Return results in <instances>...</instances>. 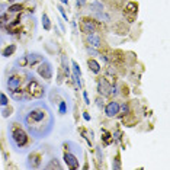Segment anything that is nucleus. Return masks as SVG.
I'll return each instance as SVG.
<instances>
[{
  "instance_id": "obj_1",
  "label": "nucleus",
  "mask_w": 170,
  "mask_h": 170,
  "mask_svg": "<svg viewBox=\"0 0 170 170\" xmlns=\"http://www.w3.org/2000/svg\"><path fill=\"white\" fill-rule=\"evenodd\" d=\"M15 119H18L24 128L37 141L48 138L54 131L55 118L54 112L47 102L42 99L24 100L20 102Z\"/></svg>"
},
{
  "instance_id": "obj_2",
  "label": "nucleus",
  "mask_w": 170,
  "mask_h": 170,
  "mask_svg": "<svg viewBox=\"0 0 170 170\" xmlns=\"http://www.w3.org/2000/svg\"><path fill=\"white\" fill-rule=\"evenodd\" d=\"M7 138L12 148L16 153H28L32 148L35 138H32L29 135V132L24 128V125L13 118L12 121L9 122V127H7Z\"/></svg>"
},
{
  "instance_id": "obj_3",
  "label": "nucleus",
  "mask_w": 170,
  "mask_h": 170,
  "mask_svg": "<svg viewBox=\"0 0 170 170\" xmlns=\"http://www.w3.org/2000/svg\"><path fill=\"white\" fill-rule=\"evenodd\" d=\"M26 77H28V71L24 70V67H13L10 73L6 77V87L9 90V95L12 99L16 102H24L25 100V93L22 90V86L26 83Z\"/></svg>"
},
{
  "instance_id": "obj_4",
  "label": "nucleus",
  "mask_w": 170,
  "mask_h": 170,
  "mask_svg": "<svg viewBox=\"0 0 170 170\" xmlns=\"http://www.w3.org/2000/svg\"><path fill=\"white\" fill-rule=\"evenodd\" d=\"M49 102L57 108V112L60 115H67L71 110V99L67 95L66 90L60 87H52L49 90Z\"/></svg>"
},
{
  "instance_id": "obj_5",
  "label": "nucleus",
  "mask_w": 170,
  "mask_h": 170,
  "mask_svg": "<svg viewBox=\"0 0 170 170\" xmlns=\"http://www.w3.org/2000/svg\"><path fill=\"white\" fill-rule=\"evenodd\" d=\"M24 92H26L25 100L42 99V97L47 95V86H44L34 74L31 73V71H28V77H26V83H25Z\"/></svg>"
},
{
  "instance_id": "obj_6",
  "label": "nucleus",
  "mask_w": 170,
  "mask_h": 170,
  "mask_svg": "<svg viewBox=\"0 0 170 170\" xmlns=\"http://www.w3.org/2000/svg\"><path fill=\"white\" fill-rule=\"evenodd\" d=\"M37 73L39 74L42 79H45L47 81H49V80L52 79V74H54V67H52V64H51V61L47 60V58H45L44 61H41L37 67Z\"/></svg>"
},
{
  "instance_id": "obj_7",
  "label": "nucleus",
  "mask_w": 170,
  "mask_h": 170,
  "mask_svg": "<svg viewBox=\"0 0 170 170\" xmlns=\"http://www.w3.org/2000/svg\"><path fill=\"white\" fill-rule=\"evenodd\" d=\"M42 153L39 151H32L26 158V167L28 169H39L42 166Z\"/></svg>"
},
{
  "instance_id": "obj_8",
  "label": "nucleus",
  "mask_w": 170,
  "mask_h": 170,
  "mask_svg": "<svg viewBox=\"0 0 170 170\" xmlns=\"http://www.w3.org/2000/svg\"><path fill=\"white\" fill-rule=\"evenodd\" d=\"M25 60H26V67H35L38 66L41 61L45 60V57H44L41 52H37V51H32V52H29V54L25 55Z\"/></svg>"
},
{
  "instance_id": "obj_9",
  "label": "nucleus",
  "mask_w": 170,
  "mask_h": 170,
  "mask_svg": "<svg viewBox=\"0 0 170 170\" xmlns=\"http://www.w3.org/2000/svg\"><path fill=\"white\" fill-rule=\"evenodd\" d=\"M64 161H66L68 169H71V170L80 169V160H77V157L74 154H71L70 151L64 153Z\"/></svg>"
},
{
  "instance_id": "obj_10",
  "label": "nucleus",
  "mask_w": 170,
  "mask_h": 170,
  "mask_svg": "<svg viewBox=\"0 0 170 170\" xmlns=\"http://www.w3.org/2000/svg\"><path fill=\"white\" fill-rule=\"evenodd\" d=\"M110 87L112 86L108 83L106 79H99L97 80V93L102 96H110Z\"/></svg>"
},
{
  "instance_id": "obj_11",
  "label": "nucleus",
  "mask_w": 170,
  "mask_h": 170,
  "mask_svg": "<svg viewBox=\"0 0 170 170\" xmlns=\"http://www.w3.org/2000/svg\"><path fill=\"white\" fill-rule=\"evenodd\" d=\"M105 114H106V116H109V118L116 116L118 114H119V103L115 102V100L109 102V103L105 106Z\"/></svg>"
},
{
  "instance_id": "obj_12",
  "label": "nucleus",
  "mask_w": 170,
  "mask_h": 170,
  "mask_svg": "<svg viewBox=\"0 0 170 170\" xmlns=\"http://www.w3.org/2000/svg\"><path fill=\"white\" fill-rule=\"evenodd\" d=\"M64 146H66L67 150L71 153V154H74L76 157H81L83 151H81V147H80V144L74 143V141H66V143H64Z\"/></svg>"
},
{
  "instance_id": "obj_13",
  "label": "nucleus",
  "mask_w": 170,
  "mask_h": 170,
  "mask_svg": "<svg viewBox=\"0 0 170 170\" xmlns=\"http://www.w3.org/2000/svg\"><path fill=\"white\" fill-rule=\"evenodd\" d=\"M81 32H85L86 35L87 34H95L96 32V28H95L93 22H90L89 19H83L81 20Z\"/></svg>"
},
{
  "instance_id": "obj_14",
  "label": "nucleus",
  "mask_w": 170,
  "mask_h": 170,
  "mask_svg": "<svg viewBox=\"0 0 170 170\" xmlns=\"http://www.w3.org/2000/svg\"><path fill=\"white\" fill-rule=\"evenodd\" d=\"M86 39H87V42L90 44V47H93V48H99L102 45V41H100V38L97 37L96 34H87Z\"/></svg>"
},
{
  "instance_id": "obj_15",
  "label": "nucleus",
  "mask_w": 170,
  "mask_h": 170,
  "mask_svg": "<svg viewBox=\"0 0 170 170\" xmlns=\"http://www.w3.org/2000/svg\"><path fill=\"white\" fill-rule=\"evenodd\" d=\"M87 66H89V70H90L92 73H95V74L100 73V64H99L96 60L89 58V60H87Z\"/></svg>"
},
{
  "instance_id": "obj_16",
  "label": "nucleus",
  "mask_w": 170,
  "mask_h": 170,
  "mask_svg": "<svg viewBox=\"0 0 170 170\" xmlns=\"http://www.w3.org/2000/svg\"><path fill=\"white\" fill-rule=\"evenodd\" d=\"M44 167H45L47 170H49V169H58V170H61V169H63V166L60 164V161H58V158H57V157L51 158V160H49V163L45 164Z\"/></svg>"
},
{
  "instance_id": "obj_17",
  "label": "nucleus",
  "mask_w": 170,
  "mask_h": 170,
  "mask_svg": "<svg viewBox=\"0 0 170 170\" xmlns=\"http://www.w3.org/2000/svg\"><path fill=\"white\" fill-rule=\"evenodd\" d=\"M16 51V45L15 44H10V45H7L5 49H0V54L3 55V57H10Z\"/></svg>"
},
{
  "instance_id": "obj_18",
  "label": "nucleus",
  "mask_w": 170,
  "mask_h": 170,
  "mask_svg": "<svg viewBox=\"0 0 170 170\" xmlns=\"http://www.w3.org/2000/svg\"><path fill=\"white\" fill-rule=\"evenodd\" d=\"M61 66H63V71H64V74L68 77V74H70V66H68V58H67L66 54L61 55Z\"/></svg>"
},
{
  "instance_id": "obj_19",
  "label": "nucleus",
  "mask_w": 170,
  "mask_h": 170,
  "mask_svg": "<svg viewBox=\"0 0 170 170\" xmlns=\"http://www.w3.org/2000/svg\"><path fill=\"white\" fill-rule=\"evenodd\" d=\"M90 9L93 13H100V12H103V5H102V2L96 0V2H93L90 5Z\"/></svg>"
},
{
  "instance_id": "obj_20",
  "label": "nucleus",
  "mask_w": 170,
  "mask_h": 170,
  "mask_svg": "<svg viewBox=\"0 0 170 170\" xmlns=\"http://www.w3.org/2000/svg\"><path fill=\"white\" fill-rule=\"evenodd\" d=\"M42 26L45 31H51V20L47 13H42Z\"/></svg>"
},
{
  "instance_id": "obj_21",
  "label": "nucleus",
  "mask_w": 170,
  "mask_h": 170,
  "mask_svg": "<svg viewBox=\"0 0 170 170\" xmlns=\"http://www.w3.org/2000/svg\"><path fill=\"white\" fill-rule=\"evenodd\" d=\"M9 13H18L22 10V5H18V3H15L12 6H9V9H6Z\"/></svg>"
},
{
  "instance_id": "obj_22",
  "label": "nucleus",
  "mask_w": 170,
  "mask_h": 170,
  "mask_svg": "<svg viewBox=\"0 0 170 170\" xmlns=\"http://www.w3.org/2000/svg\"><path fill=\"white\" fill-rule=\"evenodd\" d=\"M7 105H9V97L3 92H0V106L3 108V106H7Z\"/></svg>"
},
{
  "instance_id": "obj_23",
  "label": "nucleus",
  "mask_w": 170,
  "mask_h": 170,
  "mask_svg": "<svg viewBox=\"0 0 170 170\" xmlns=\"http://www.w3.org/2000/svg\"><path fill=\"white\" fill-rule=\"evenodd\" d=\"M71 67H73V70H74V74H77V76L81 77V70H80V66L76 63V61H71Z\"/></svg>"
},
{
  "instance_id": "obj_24",
  "label": "nucleus",
  "mask_w": 170,
  "mask_h": 170,
  "mask_svg": "<svg viewBox=\"0 0 170 170\" xmlns=\"http://www.w3.org/2000/svg\"><path fill=\"white\" fill-rule=\"evenodd\" d=\"M102 134H103V137H102V138L105 140V144H106V146H108V144H110L109 138H112V135H110L108 131H105V129H102Z\"/></svg>"
},
{
  "instance_id": "obj_25",
  "label": "nucleus",
  "mask_w": 170,
  "mask_h": 170,
  "mask_svg": "<svg viewBox=\"0 0 170 170\" xmlns=\"http://www.w3.org/2000/svg\"><path fill=\"white\" fill-rule=\"evenodd\" d=\"M57 9H58V12L61 13V16H63V19H64V20H68V18H67V12L64 10V7H63V5H58V6H57Z\"/></svg>"
},
{
  "instance_id": "obj_26",
  "label": "nucleus",
  "mask_w": 170,
  "mask_h": 170,
  "mask_svg": "<svg viewBox=\"0 0 170 170\" xmlns=\"http://www.w3.org/2000/svg\"><path fill=\"white\" fill-rule=\"evenodd\" d=\"M73 79H74V83H76L77 90H79V89H81V80H80V76H77V74H73Z\"/></svg>"
},
{
  "instance_id": "obj_27",
  "label": "nucleus",
  "mask_w": 170,
  "mask_h": 170,
  "mask_svg": "<svg viewBox=\"0 0 170 170\" xmlns=\"http://www.w3.org/2000/svg\"><path fill=\"white\" fill-rule=\"evenodd\" d=\"M10 108H7V106H3V109H2V116L3 118H9V115H10Z\"/></svg>"
},
{
  "instance_id": "obj_28",
  "label": "nucleus",
  "mask_w": 170,
  "mask_h": 170,
  "mask_svg": "<svg viewBox=\"0 0 170 170\" xmlns=\"http://www.w3.org/2000/svg\"><path fill=\"white\" fill-rule=\"evenodd\" d=\"M112 169L114 170H119L121 169V161H119V157H116L114 160V163H112Z\"/></svg>"
},
{
  "instance_id": "obj_29",
  "label": "nucleus",
  "mask_w": 170,
  "mask_h": 170,
  "mask_svg": "<svg viewBox=\"0 0 170 170\" xmlns=\"http://www.w3.org/2000/svg\"><path fill=\"white\" fill-rule=\"evenodd\" d=\"M119 110H121L122 114H129V106H128V103L119 105Z\"/></svg>"
},
{
  "instance_id": "obj_30",
  "label": "nucleus",
  "mask_w": 170,
  "mask_h": 170,
  "mask_svg": "<svg viewBox=\"0 0 170 170\" xmlns=\"http://www.w3.org/2000/svg\"><path fill=\"white\" fill-rule=\"evenodd\" d=\"M83 99H85L86 105H90V99H89V95H87V92L86 90H83Z\"/></svg>"
},
{
  "instance_id": "obj_31",
  "label": "nucleus",
  "mask_w": 170,
  "mask_h": 170,
  "mask_svg": "<svg viewBox=\"0 0 170 170\" xmlns=\"http://www.w3.org/2000/svg\"><path fill=\"white\" fill-rule=\"evenodd\" d=\"M96 153H97V158H99V160L102 161V158H103V154H102V148H100L99 146L96 147Z\"/></svg>"
},
{
  "instance_id": "obj_32",
  "label": "nucleus",
  "mask_w": 170,
  "mask_h": 170,
  "mask_svg": "<svg viewBox=\"0 0 170 170\" xmlns=\"http://www.w3.org/2000/svg\"><path fill=\"white\" fill-rule=\"evenodd\" d=\"M87 52H89V54H92V55H99V52H97L93 47H87Z\"/></svg>"
},
{
  "instance_id": "obj_33",
  "label": "nucleus",
  "mask_w": 170,
  "mask_h": 170,
  "mask_svg": "<svg viewBox=\"0 0 170 170\" xmlns=\"http://www.w3.org/2000/svg\"><path fill=\"white\" fill-rule=\"evenodd\" d=\"M112 138H114L115 141H119V140H121V132H119V131L114 132V134H112Z\"/></svg>"
},
{
  "instance_id": "obj_34",
  "label": "nucleus",
  "mask_w": 170,
  "mask_h": 170,
  "mask_svg": "<svg viewBox=\"0 0 170 170\" xmlns=\"http://www.w3.org/2000/svg\"><path fill=\"white\" fill-rule=\"evenodd\" d=\"M6 3H3V2H0V15H3V12H6Z\"/></svg>"
},
{
  "instance_id": "obj_35",
  "label": "nucleus",
  "mask_w": 170,
  "mask_h": 170,
  "mask_svg": "<svg viewBox=\"0 0 170 170\" xmlns=\"http://www.w3.org/2000/svg\"><path fill=\"white\" fill-rule=\"evenodd\" d=\"M86 2H87V0H76V5H77L79 7H81V6H85L86 5Z\"/></svg>"
},
{
  "instance_id": "obj_36",
  "label": "nucleus",
  "mask_w": 170,
  "mask_h": 170,
  "mask_svg": "<svg viewBox=\"0 0 170 170\" xmlns=\"http://www.w3.org/2000/svg\"><path fill=\"white\" fill-rule=\"evenodd\" d=\"M71 28H73L74 34H77V24H76V20H71Z\"/></svg>"
},
{
  "instance_id": "obj_37",
  "label": "nucleus",
  "mask_w": 170,
  "mask_h": 170,
  "mask_svg": "<svg viewBox=\"0 0 170 170\" xmlns=\"http://www.w3.org/2000/svg\"><path fill=\"white\" fill-rule=\"evenodd\" d=\"M83 118H85V121H90V115H89V114H87V112H83Z\"/></svg>"
},
{
  "instance_id": "obj_38",
  "label": "nucleus",
  "mask_w": 170,
  "mask_h": 170,
  "mask_svg": "<svg viewBox=\"0 0 170 170\" xmlns=\"http://www.w3.org/2000/svg\"><path fill=\"white\" fill-rule=\"evenodd\" d=\"M96 102H97V106H99V108H103V102H102V99H97Z\"/></svg>"
},
{
  "instance_id": "obj_39",
  "label": "nucleus",
  "mask_w": 170,
  "mask_h": 170,
  "mask_svg": "<svg viewBox=\"0 0 170 170\" xmlns=\"http://www.w3.org/2000/svg\"><path fill=\"white\" fill-rule=\"evenodd\" d=\"M61 5H66V6H68V0H60Z\"/></svg>"
}]
</instances>
